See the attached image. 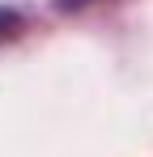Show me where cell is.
I'll list each match as a JSON object with an SVG mask.
<instances>
[{
  "mask_svg": "<svg viewBox=\"0 0 153 157\" xmlns=\"http://www.w3.org/2000/svg\"><path fill=\"white\" fill-rule=\"evenodd\" d=\"M13 26H17V9H9V4H4V9H0V38H4V34H13Z\"/></svg>",
  "mask_w": 153,
  "mask_h": 157,
  "instance_id": "obj_1",
  "label": "cell"
},
{
  "mask_svg": "<svg viewBox=\"0 0 153 157\" xmlns=\"http://www.w3.org/2000/svg\"><path fill=\"white\" fill-rule=\"evenodd\" d=\"M60 4H64V9H68V4H81V0H60Z\"/></svg>",
  "mask_w": 153,
  "mask_h": 157,
  "instance_id": "obj_2",
  "label": "cell"
}]
</instances>
